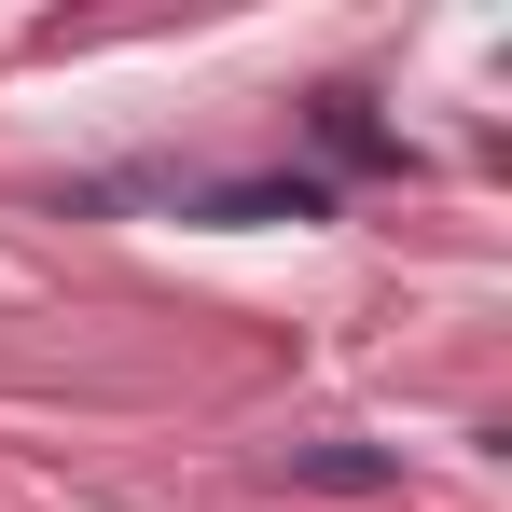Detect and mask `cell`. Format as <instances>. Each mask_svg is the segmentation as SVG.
I'll list each match as a JSON object with an SVG mask.
<instances>
[{"instance_id":"6da1fadb","label":"cell","mask_w":512,"mask_h":512,"mask_svg":"<svg viewBox=\"0 0 512 512\" xmlns=\"http://www.w3.org/2000/svg\"><path fill=\"white\" fill-rule=\"evenodd\" d=\"M291 485H319V499H388V485H402V457H388V443H291Z\"/></svg>"},{"instance_id":"7a4b0ae2","label":"cell","mask_w":512,"mask_h":512,"mask_svg":"<svg viewBox=\"0 0 512 512\" xmlns=\"http://www.w3.org/2000/svg\"><path fill=\"white\" fill-rule=\"evenodd\" d=\"M208 222H333V180H222Z\"/></svg>"},{"instance_id":"3957f363","label":"cell","mask_w":512,"mask_h":512,"mask_svg":"<svg viewBox=\"0 0 512 512\" xmlns=\"http://www.w3.org/2000/svg\"><path fill=\"white\" fill-rule=\"evenodd\" d=\"M319 153H333V167H402V139L374 125V97H360V84L319 97Z\"/></svg>"}]
</instances>
